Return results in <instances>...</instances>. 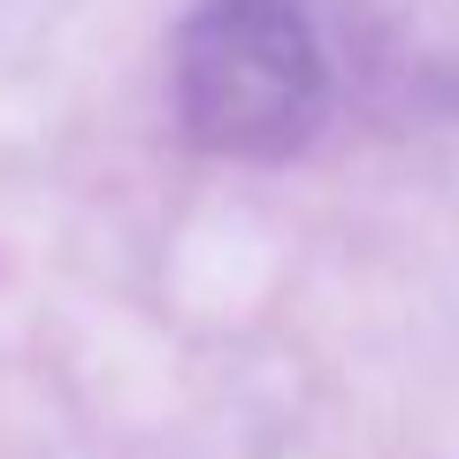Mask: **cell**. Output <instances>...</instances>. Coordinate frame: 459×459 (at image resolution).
<instances>
[{
  "label": "cell",
  "instance_id": "obj_1",
  "mask_svg": "<svg viewBox=\"0 0 459 459\" xmlns=\"http://www.w3.org/2000/svg\"><path fill=\"white\" fill-rule=\"evenodd\" d=\"M169 92L199 153L291 161L337 108V69L307 0H199L169 54Z\"/></svg>",
  "mask_w": 459,
  "mask_h": 459
}]
</instances>
